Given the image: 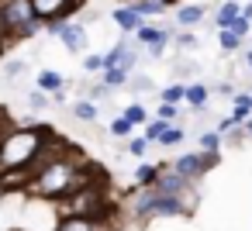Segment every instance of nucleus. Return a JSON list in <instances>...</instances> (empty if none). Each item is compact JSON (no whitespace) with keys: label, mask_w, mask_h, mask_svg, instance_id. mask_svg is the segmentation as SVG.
Instances as JSON below:
<instances>
[{"label":"nucleus","mask_w":252,"mask_h":231,"mask_svg":"<svg viewBox=\"0 0 252 231\" xmlns=\"http://www.w3.org/2000/svg\"><path fill=\"white\" fill-rule=\"evenodd\" d=\"M173 0H131V7H138L145 18H156V14H166V7Z\"/></svg>","instance_id":"f3484780"},{"label":"nucleus","mask_w":252,"mask_h":231,"mask_svg":"<svg viewBox=\"0 0 252 231\" xmlns=\"http://www.w3.org/2000/svg\"><path fill=\"white\" fill-rule=\"evenodd\" d=\"M63 87H66V76H63V73H56V69H42V73H38V90H45L49 97H52L56 90H63Z\"/></svg>","instance_id":"ddd939ff"},{"label":"nucleus","mask_w":252,"mask_h":231,"mask_svg":"<svg viewBox=\"0 0 252 231\" xmlns=\"http://www.w3.org/2000/svg\"><path fill=\"white\" fill-rule=\"evenodd\" d=\"M166 124H169V121H162V117H156V121H149V124H145V138H149L152 145H159V138H162V131H166Z\"/></svg>","instance_id":"393cba45"},{"label":"nucleus","mask_w":252,"mask_h":231,"mask_svg":"<svg viewBox=\"0 0 252 231\" xmlns=\"http://www.w3.org/2000/svg\"><path fill=\"white\" fill-rule=\"evenodd\" d=\"M169 38H173L169 28H159V25H149V21L135 31V42L145 45V49H149V45H169Z\"/></svg>","instance_id":"6e6552de"},{"label":"nucleus","mask_w":252,"mask_h":231,"mask_svg":"<svg viewBox=\"0 0 252 231\" xmlns=\"http://www.w3.org/2000/svg\"><path fill=\"white\" fill-rule=\"evenodd\" d=\"M28 104H32V107H45V104H49V93H45V90H35V93H28Z\"/></svg>","instance_id":"c85d7f7f"},{"label":"nucleus","mask_w":252,"mask_h":231,"mask_svg":"<svg viewBox=\"0 0 252 231\" xmlns=\"http://www.w3.org/2000/svg\"><path fill=\"white\" fill-rule=\"evenodd\" d=\"M52 231H114L111 217H80V214H63Z\"/></svg>","instance_id":"423d86ee"},{"label":"nucleus","mask_w":252,"mask_h":231,"mask_svg":"<svg viewBox=\"0 0 252 231\" xmlns=\"http://www.w3.org/2000/svg\"><path fill=\"white\" fill-rule=\"evenodd\" d=\"M218 45H221L224 52H238V49H242V38H238L231 28H218Z\"/></svg>","instance_id":"6ab92c4d"},{"label":"nucleus","mask_w":252,"mask_h":231,"mask_svg":"<svg viewBox=\"0 0 252 231\" xmlns=\"http://www.w3.org/2000/svg\"><path fill=\"white\" fill-rule=\"evenodd\" d=\"M128 76H131V73H128L125 66H111V69H100V83H104L107 90H111V87H121V83H128Z\"/></svg>","instance_id":"dca6fc26"},{"label":"nucleus","mask_w":252,"mask_h":231,"mask_svg":"<svg viewBox=\"0 0 252 231\" xmlns=\"http://www.w3.org/2000/svg\"><path fill=\"white\" fill-rule=\"evenodd\" d=\"M180 142H183V128H176V124H166V131H162L159 145H162V148H173V145H180Z\"/></svg>","instance_id":"b1692460"},{"label":"nucleus","mask_w":252,"mask_h":231,"mask_svg":"<svg viewBox=\"0 0 252 231\" xmlns=\"http://www.w3.org/2000/svg\"><path fill=\"white\" fill-rule=\"evenodd\" d=\"M94 179H97L94 173H80V162H76V159H63V155L52 152V155L32 173V179L25 183V190L35 193V197L63 200L66 193H73V190H80V186H87V183H94Z\"/></svg>","instance_id":"f257e3e1"},{"label":"nucleus","mask_w":252,"mask_h":231,"mask_svg":"<svg viewBox=\"0 0 252 231\" xmlns=\"http://www.w3.org/2000/svg\"><path fill=\"white\" fill-rule=\"evenodd\" d=\"M242 14H245V18H252V4H245V7H242Z\"/></svg>","instance_id":"f704fd0d"},{"label":"nucleus","mask_w":252,"mask_h":231,"mask_svg":"<svg viewBox=\"0 0 252 231\" xmlns=\"http://www.w3.org/2000/svg\"><path fill=\"white\" fill-rule=\"evenodd\" d=\"M221 142H224V131H204L200 135V152H221Z\"/></svg>","instance_id":"aec40b11"},{"label":"nucleus","mask_w":252,"mask_h":231,"mask_svg":"<svg viewBox=\"0 0 252 231\" xmlns=\"http://www.w3.org/2000/svg\"><path fill=\"white\" fill-rule=\"evenodd\" d=\"M159 100H166V104H180V100H187V87H183V83H173V87H166V90L159 93Z\"/></svg>","instance_id":"4be33fe9"},{"label":"nucleus","mask_w":252,"mask_h":231,"mask_svg":"<svg viewBox=\"0 0 252 231\" xmlns=\"http://www.w3.org/2000/svg\"><path fill=\"white\" fill-rule=\"evenodd\" d=\"M176 45H180V49H193V45H197V38L183 31V35H176Z\"/></svg>","instance_id":"2f4dec72"},{"label":"nucleus","mask_w":252,"mask_h":231,"mask_svg":"<svg viewBox=\"0 0 252 231\" xmlns=\"http://www.w3.org/2000/svg\"><path fill=\"white\" fill-rule=\"evenodd\" d=\"M242 128H245V135H249V138H252V117H249V121H245V124H242Z\"/></svg>","instance_id":"72a5a7b5"},{"label":"nucleus","mask_w":252,"mask_h":231,"mask_svg":"<svg viewBox=\"0 0 252 231\" xmlns=\"http://www.w3.org/2000/svg\"><path fill=\"white\" fill-rule=\"evenodd\" d=\"M252 117V93H235V111L228 114V121L238 128V124H245Z\"/></svg>","instance_id":"9d476101"},{"label":"nucleus","mask_w":252,"mask_h":231,"mask_svg":"<svg viewBox=\"0 0 252 231\" xmlns=\"http://www.w3.org/2000/svg\"><path fill=\"white\" fill-rule=\"evenodd\" d=\"M121 117H128L131 124H149V111H145L142 104H128V107L121 111Z\"/></svg>","instance_id":"412c9836"},{"label":"nucleus","mask_w":252,"mask_h":231,"mask_svg":"<svg viewBox=\"0 0 252 231\" xmlns=\"http://www.w3.org/2000/svg\"><path fill=\"white\" fill-rule=\"evenodd\" d=\"M111 18H114V25H118L121 31H138V28H142V25L149 21V18H145V14H142L138 7H131V4H128V7H118V11H114Z\"/></svg>","instance_id":"1a4fd4ad"},{"label":"nucleus","mask_w":252,"mask_h":231,"mask_svg":"<svg viewBox=\"0 0 252 231\" xmlns=\"http://www.w3.org/2000/svg\"><path fill=\"white\" fill-rule=\"evenodd\" d=\"M162 169H166L162 162H138V169H135V186H152Z\"/></svg>","instance_id":"9b49d317"},{"label":"nucleus","mask_w":252,"mask_h":231,"mask_svg":"<svg viewBox=\"0 0 252 231\" xmlns=\"http://www.w3.org/2000/svg\"><path fill=\"white\" fill-rule=\"evenodd\" d=\"M228 28H231V31H235V35H238V38L245 42V35L252 31V18H245V14H238V18H235V21H231Z\"/></svg>","instance_id":"bb28decb"},{"label":"nucleus","mask_w":252,"mask_h":231,"mask_svg":"<svg viewBox=\"0 0 252 231\" xmlns=\"http://www.w3.org/2000/svg\"><path fill=\"white\" fill-rule=\"evenodd\" d=\"M4 42H7V35H4V31H0V52H4Z\"/></svg>","instance_id":"e433bc0d"},{"label":"nucleus","mask_w":252,"mask_h":231,"mask_svg":"<svg viewBox=\"0 0 252 231\" xmlns=\"http://www.w3.org/2000/svg\"><path fill=\"white\" fill-rule=\"evenodd\" d=\"M83 69H87V73H100V69H104V56H87V59H83Z\"/></svg>","instance_id":"cd10ccee"},{"label":"nucleus","mask_w":252,"mask_h":231,"mask_svg":"<svg viewBox=\"0 0 252 231\" xmlns=\"http://www.w3.org/2000/svg\"><path fill=\"white\" fill-rule=\"evenodd\" d=\"M159 117H162V121H173V117H176V104L159 100Z\"/></svg>","instance_id":"c756f323"},{"label":"nucleus","mask_w":252,"mask_h":231,"mask_svg":"<svg viewBox=\"0 0 252 231\" xmlns=\"http://www.w3.org/2000/svg\"><path fill=\"white\" fill-rule=\"evenodd\" d=\"M63 214H80V217H111V200H107V190L94 179L73 193H66L63 200Z\"/></svg>","instance_id":"7ed1b4c3"},{"label":"nucleus","mask_w":252,"mask_h":231,"mask_svg":"<svg viewBox=\"0 0 252 231\" xmlns=\"http://www.w3.org/2000/svg\"><path fill=\"white\" fill-rule=\"evenodd\" d=\"M73 117L83 121V124H94V121H97V104H94V100H76V104H73Z\"/></svg>","instance_id":"a211bd4d"},{"label":"nucleus","mask_w":252,"mask_h":231,"mask_svg":"<svg viewBox=\"0 0 252 231\" xmlns=\"http://www.w3.org/2000/svg\"><path fill=\"white\" fill-rule=\"evenodd\" d=\"M45 21L35 14L32 0H0V31L7 38H35Z\"/></svg>","instance_id":"f03ea898"},{"label":"nucleus","mask_w":252,"mask_h":231,"mask_svg":"<svg viewBox=\"0 0 252 231\" xmlns=\"http://www.w3.org/2000/svg\"><path fill=\"white\" fill-rule=\"evenodd\" d=\"M25 69V62H7V76H18Z\"/></svg>","instance_id":"473e14b6"},{"label":"nucleus","mask_w":252,"mask_h":231,"mask_svg":"<svg viewBox=\"0 0 252 231\" xmlns=\"http://www.w3.org/2000/svg\"><path fill=\"white\" fill-rule=\"evenodd\" d=\"M32 4H35V14H38L45 25L66 21V18L76 11V0H32Z\"/></svg>","instance_id":"0eeeda50"},{"label":"nucleus","mask_w":252,"mask_h":231,"mask_svg":"<svg viewBox=\"0 0 252 231\" xmlns=\"http://www.w3.org/2000/svg\"><path fill=\"white\" fill-rule=\"evenodd\" d=\"M149 145H152V142H149V138L142 135V138H128V145H125V148H128V155H135V159H142V155L149 152Z\"/></svg>","instance_id":"a878e982"},{"label":"nucleus","mask_w":252,"mask_h":231,"mask_svg":"<svg viewBox=\"0 0 252 231\" xmlns=\"http://www.w3.org/2000/svg\"><path fill=\"white\" fill-rule=\"evenodd\" d=\"M107 131H111V135H114V138H131V131H135V124H131V121H128V117H114V121H111V128H107Z\"/></svg>","instance_id":"5701e85b"},{"label":"nucleus","mask_w":252,"mask_h":231,"mask_svg":"<svg viewBox=\"0 0 252 231\" xmlns=\"http://www.w3.org/2000/svg\"><path fill=\"white\" fill-rule=\"evenodd\" d=\"M207 97H211V90H207L204 83H190V87H187V104H190L193 111H204V107H207Z\"/></svg>","instance_id":"2eb2a0df"},{"label":"nucleus","mask_w":252,"mask_h":231,"mask_svg":"<svg viewBox=\"0 0 252 231\" xmlns=\"http://www.w3.org/2000/svg\"><path fill=\"white\" fill-rule=\"evenodd\" d=\"M218 155L221 152H183V155H176L173 159V166L169 169H176L180 176H187V179H204L214 166H218Z\"/></svg>","instance_id":"20e7f679"},{"label":"nucleus","mask_w":252,"mask_h":231,"mask_svg":"<svg viewBox=\"0 0 252 231\" xmlns=\"http://www.w3.org/2000/svg\"><path fill=\"white\" fill-rule=\"evenodd\" d=\"M45 28H49V35L59 38L73 56H80V52L87 49V31H83V25H73V21H52V25H45Z\"/></svg>","instance_id":"39448f33"},{"label":"nucleus","mask_w":252,"mask_h":231,"mask_svg":"<svg viewBox=\"0 0 252 231\" xmlns=\"http://www.w3.org/2000/svg\"><path fill=\"white\" fill-rule=\"evenodd\" d=\"M245 66H249V69H252V49H249V52H245Z\"/></svg>","instance_id":"c9c22d12"},{"label":"nucleus","mask_w":252,"mask_h":231,"mask_svg":"<svg viewBox=\"0 0 252 231\" xmlns=\"http://www.w3.org/2000/svg\"><path fill=\"white\" fill-rule=\"evenodd\" d=\"M200 18H204V7H200V4H187V7L176 11V25H180V28H193Z\"/></svg>","instance_id":"4468645a"},{"label":"nucleus","mask_w":252,"mask_h":231,"mask_svg":"<svg viewBox=\"0 0 252 231\" xmlns=\"http://www.w3.org/2000/svg\"><path fill=\"white\" fill-rule=\"evenodd\" d=\"M131 83H135L131 90H138V93H145V90H152V80H149V76H135Z\"/></svg>","instance_id":"7c9ffc66"},{"label":"nucleus","mask_w":252,"mask_h":231,"mask_svg":"<svg viewBox=\"0 0 252 231\" xmlns=\"http://www.w3.org/2000/svg\"><path fill=\"white\" fill-rule=\"evenodd\" d=\"M238 14H242V4H238V0H224V4L214 11V25H218V28H228Z\"/></svg>","instance_id":"f8f14e48"}]
</instances>
